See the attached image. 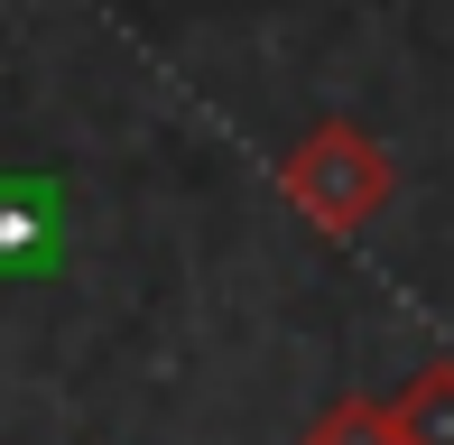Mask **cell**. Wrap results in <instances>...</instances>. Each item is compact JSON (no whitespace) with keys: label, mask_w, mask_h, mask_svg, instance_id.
<instances>
[{"label":"cell","mask_w":454,"mask_h":445,"mask_svg":"<svg viewBox=\"0 0 454 445\" xmlns=\"http://www.w3.org/2000/svg\"><path fill=\"white\" fill-rule=\"evenodd\" d=\"M278 195L316 222L325 241H353V232H371V222L399 205V158H389L362 121H316L306 139H287Z\"/></svg>","instance_id":"6da1fadb"},{"label":"cell","mask_w":454,"mask_h":445,"mask_svg":"<svg viewBox=\"0 0 454 445\" xmlns=\"http://www.w3.org/2000/svg\"><path fill=\"white\" fill-rule=\"evenodd\" d=\"M56 232H66V195H56V176H0V269H37V260H56Z\"/></svg>","instance_id":"7a4b0ae2"},{"label":"cell","mask_w":454,"mask_h":445,"mask_svg":"<svg viewBox=\"0 0 454 445\" xmlns=\"http://www.w3.org/2000/svg\"><path fill=\"white\" fill-rule=\"evenodd\" d=\"M389 427H399V445H454V353L418 362L389 390Z\"/></svg>","instance_id":"3957f363"},{"label":"cell","mask_w":454,"mask_h":445,"mask_svg":"<svg viewBox=\"0 0 454 445\" xmlns=\"http://www.w3.org/2000/svg\"><path fill=\"white\" fill-rule=\"evenodd\" d=\"M306 445H399V427H389V399H334V409L306 427Z\"/></svg>","instance_id":"277c9868"}]
</instances>
